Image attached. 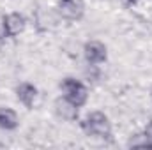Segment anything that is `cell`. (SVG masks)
<instances>
[{"mask_svg": "<svg viewBox=\"0 0 152 150\" xmlns=\"http://www.w3.org/2000/svg\"><path fill=\"white\" fill-rule=\"evenodd\" d=\"M81 129L87 136H94V138H106L112 134V124L110 118L103 111H92L85 117V120L81 122Z\"/></svg>", "mask_w": 152, "mask_h": 150, "instance_id": "obj_1", "label": "cell"}, {"mask_svg": "<svg viewBox=\"0 0 152 150\" xmlns=\"http://www.w3.org/2000/svg\"><path fill=\"white\" fill-rule=\"evenodd\" d=\"M60 90H62V95H64L66 99H69L71 103H75L78 108L83 106V104L87 103V99H88V90H87V87H85L80 79L71 78V76H67V78H64V79L60 81Z\"/></svg>", "mask_w": 152, "mask_h": 150, "instance_id": "obj_2", "label": "cell"}, {"mask_svg": "<svg viewBox=\"0 0 152 150\" xmlns=\"http://www.w3.org/2000/svg\"><path fill=\"white\" fill-rule=\"evenodd\" d=\"M57 11L66 20H80L85 12V2L83 0H57Z\"/></svg>", "mask_w": 152, "mask_h": 150, "instance_id": "obj_3", "label": "cell"}, {"mask_svg": "<svg viewBox=\"0 0 152 150\" xmlns=\"http://www.w3.org/2000/svg\"><path fill=\"white\" fill-rule=\"evenodd\" d=\"M25 25H27V20L20 12H9L2 18V27H4V32H5L7 37L20 36L25 30Z\"/></svg>", "mask_w": 152, "mask_h": 150, "instance_id": "obj_4", "label": "cell"}, {"mask_svg": "<svg viewBox=\"0 0 152 150\" xmlns=\"http://www.w3.org/2000/svg\"><path fill=\"white\" fill-rule=\"evenodd\" d=\"M83 55L88 64H103L108 58V50L101 41H88L83 46Z\"/></svg>", "mask_w": 152, "mask_h": 150, "instance_id": "obj_5", "label": "cell"}, {"mask_svg": "<svg viewBox=\"0 0 152 150\" xmlns=\"http://www.w3.org/2000/svg\"><path fill=\"white\" fill-rule=\"evenodd\" d=\"M53 108H55V113L62 120H66V122H75L76 118H78V106H76L75 103H71L69 99H66L64 95L55 101Z\"/></svg>", "mask_w": 152, "mask_h": 150, "instance_id": "obj_6", "label": "cell"}, {"mask_svg": "<svg viewBox=\"0 0 152 150\" xmlns=\"http://www.w3.org/2000/svg\"><path fill=\"white\" fill-rule=\"evenodd\" d=\"M16 97H18V101H20L23 106L32 108L34 103H36V99H37V88H36L32 83L23 81V83H20V85L16 87Z\"/></svg>", "mask_w": 152, "mask_h": 150, "instance_id": "obj_7", "label": "cell"}, {"mask_svg": "<svg viewBox=\"0 0 152 150\" xmlns=\"http://www.w3.org/2000/svg\"><path fill=\"white\" fill-rule=\"evenodd\" d=\"M18 124H20V120H18V115H16L14 110L0 106V129H4V131H14L18 127Z\"/></svg>", "mask_w": 152, "mask_h": 150, "instance_id": "obj_8", "label": "cell"}, {"mask_svg": "<svg viewBox=\"0 0 152 150\" xmlns=\"http://www.w3.org/2000/svg\"><path fill=\"white\" fill-rule=\"evenodd\" d=\"M127 145L133 149H152V140L147 136V133H142V134H134Z\"/></svg>", "mask_w": 152, "mask_h": 150, "instance_id": "obj_9", "label": "cell"}, {"mask_svg": "<svg viewBox=\"0 0 152 150\" xmlns=\"http://www.w3.org/2000/svg\"><path fill=\"white\" fill-rule=\"evenodd\" d=\"M126 2H127V4H133V2H136V0H126Z\"/></svg>", "mask_w": 152, "mask_h": 150, "instance_id": "obj_10", "label": "cell"}]
</instances>
